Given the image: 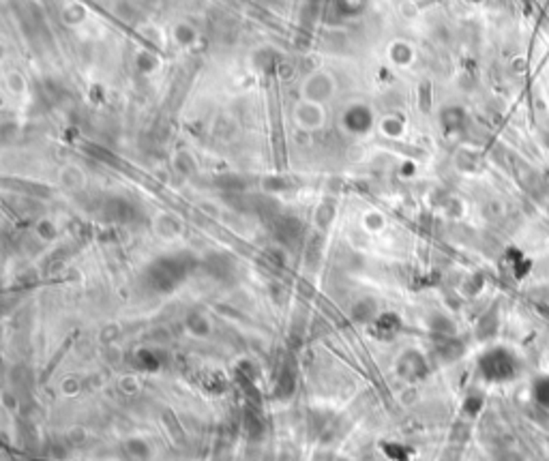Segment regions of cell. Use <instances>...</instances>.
Here are the masks:
<instances>
[{
    "instance_id": "1",
    "label": "cell",
    "mask_w": 549,
    "mask_h": 461,
    "mask_svg": "<svg viewBox=\"0 0 549 461\" xmlns=\"http://www.w3.org/2000/svg\"><path fill=\"white\" fill-rule=\"evenodd\" d=\"M335 93V82L326 71H313L305 77L301 97L315 103H326Z\"/></svg>"
},
{
    "instance_id": "2",
    "label": "cell",
    "mask_w": 549,
    "mask_h": 461,
    "mask_svg": "<svg viewBox=\"0 0 549 461\" xmlns=\"http://www.w3.org/2000/svg\"><path fill=\"white\" fill-rule=\"evenodd\" d=\"M294 119H296L299 127H303L307 131L320 129L324 125V103L301 99L296 109H294Z\"/></svg>"
},
{
    "instance_id": "3",
    "label": "cell",
    "mask_w": 549,
    "mask_h": 461,
    "mask_svg": "<svg viewBox=\"0 0 549 461\" xmlns=\"http://www.w3.org/2000/svg\"><path fill=\"white\" fill-rule=\"evenodd\" d=\"M534 397H536L539 403H543V406L549 408V378H543V380L536 382V386H534Z\"/></svg>"
}]
</instances>
